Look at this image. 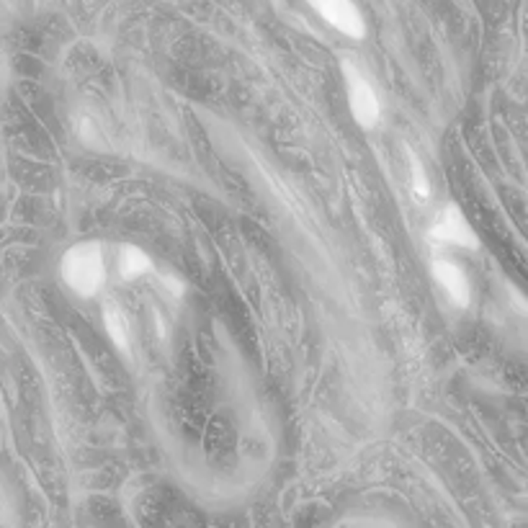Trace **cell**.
Here are the masks:
<instances>
[{
    "mask_svg": "<svg viewBox=\"0 0 528 528\" xmlns=\"http://www.w3.org/2000/svg\"><path fill=\"white\" fill-rule=\"evenodd\" d=\"M433 276H436V282L446 289V294L454 300L457 307H469V301H472L469 279H467V273H464L457 264H451V261H446V258H436V261H433Z\"/></svg>",
    "mask_w": 528,
    "mask_h": 528,
    "instance_id": "cell-5",
    "label": "cell"
},
{
    "mask_svg": "<svg viewBox=\"0 0 528 528\" xmlns=\"http://www.w3.org/2000/svg\"><path fill=\"white\" fill-rule=\"evenodd\" d=\"M343 75H346V90H348V106H351L353 119L358 126L371 129L379 122V111H382L376 93L371 88L369 80L356 70L351 62L343 65Z\"/></svg>",
    "mask_w": 528,
    "mask_h": 528,
    "instance_id": "cell-2",
    "label": "cell"
},
{
    "mask_svg": "<svg viewBox=\"0 0 528 528\" xmlns=\"http://www.w3.org/2000/svg\"><path fill=\"white\" fill-rule=\"evenodd\" d=\"M104 322L111 340H114V346L122 348V351H129V322H126V315H124L122 307L116 301L108 300L104 304Z\"/></svg>",
    "mask_w": 528,
    "mask_h": 528,
    "instance_id": "cell-7",
    "label": "cell"
},
{
    "mask_svg": "<svg viewBox=\"0 0 528 528\" xmlns=\"http://www.w3.org/2000/svg\"><path fill=\"white\" fill-rule=\"evenodd\" d=\"M431 237L436 243H440V245L469 247V250H475L479 245L477 232L457 207H446V209L440 211L439 217H436V222H433V227H431Z\"/></svg>",
    "mask_w": 528,
    "mask_h": 528,
    "instance_id": "cell-4",
    "label": "cell"
},
{
    "mask_svg": "<svg viewBox=\"0 0 528 528\" xmlns=\"http://www.w3.org/2000/svg\"><path fill=\"white\" fill-rule=\"evenodd\" d=\"M147 271H153L150 255L137 245H122V250H119V276L124 282H134V279L144 276Z\"/></svg>",
    "mask_w": 528,
    "mask_h": 528,
    "instance_id": "cell-6",
    "label": "cell"
},
{
    "mask_svg": "<svg viewBox=\"0 0 528 528\" xmlns=\"http://www.w3.org/2000/svg\"><path fill=\"white\" fill-rule=\"evenodd\" d=\"M62 282L78 297H96L106 282L104 253L98 243H78L62 255Z\"/></svg>",
    "mask_w": 528,
    "mask_h": 528,
    "instance_id": "cell-1",
    "label": "cell"
},
{
    "mask_svg": "<svg viewBox=\"0 0 528 528\" xmlns=\"http://www.w3.org/2000/svg\"><path fill=\"white\" fill-rule=\"evenodd\" d=\"M307 3L340 34L351 36V39H364L366 34L364 16L353 0H307Z\"/></svg>",
    "mask_w": 528,
    "mask_h": 528,
    "instance_id": "cell-3",
    "label": "cell"
},
{
    "mask_svg": "<svg viewBox=\"0 0 528 528\" xmlns=\"http://www.w3.org/2000/svg\"><path fill=\"white\" fill-rule=\"evenodd\" d=\"M410 165H412V191H415V196H421V199H428L431 186H428V178H425L421 160L415 158V155H410Z\"/></svg>",
    "mask_w": 528,
    "mask_h": 528,
    "instance_id": "cell-8",
    "label": "cell"
}]
</instances>
